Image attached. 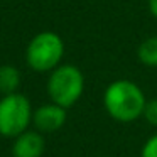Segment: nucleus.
<instances>
[{
  "label": "nucleus",
  "mask_w": 157,
  "mask_h": 157,
  "mask_svg": "<svg viewBox=\"0 0 157 157\" xmlns=\"http://www.w3.org/2000/svg\"><path fill=\"white\" fill-rule=\"evenodd\" d=\"M145 93L130 79H117L106 86L103 93V106L113 120L120 123H132L144 115Z\"/></svg>",
  "instance_id": "1"
},
{
  "label": "nucleus",
  "mask_w": 157,
  "mask_h": 157,
  "mask_svg": "<svg viewBox=\"0 0 157 157\" xmlns=\"http://www.w3.org/2000/svg\"><path fill=\"white\" fill-rule=\"evenodd\" d=\"M48 95L51 101L64 106L66 110L69 106L76 105L85 91V76L81 69L75 64H61L49 73L48 78Z\"/></svg>",
  "instance_id": "2"
},
{
  "label": "nucleus",
  "mask_w": 157,
  "mask_h": 157,
  "mask_svg": "<svg viewBox=\"0 0 157 157\" xmlns=\"http://www.w3.org/2000/svg\"><path fill=\"white\" fill-rule=\"evenodd\" d=\"M64 41L59 34L44 31L36 34L25 49V63L36 73H51L63 63Z\"/></svg>",
  "instance_id": "3"
},
{
  "label": "nucleus",
  "mask_w": 157,
  "mask_h": 157,
  "mask_svg": "<svg viewBox=\"0 0 157 157\" xmlns=\"http://www.w3.org/2000/svg\"><path fill=\"white\" fill-rule=\"evenodd\" d=\"M34 108L31 100L22 93L2 95L0 98V135L4 139H15L32 123Z\"/></svg>",
  "instance_id": "4"
},
{
  "label": "nucleus",
  "mask_w": 157,
  "mask_h": 157,
  "mask_svg": "<svg viewBox=\"0 0 157 157\" xmlns=\"http://www.w3.org/2000/svg\"><path fill=\"white\" fill-rule=\"evenodd\" d=\"M66 118H68V113H66L64 106L58 105L54 101H49L34 110L32 125L41 133H52L63 128V125L66 123Z\"/></svg>",
  "instance_id": "5"
},
{
  "label": "nucleus",
  "mask_w": 157,
  "mask_h": 157,
  "mask_svg": "<svg viewBox=\"0 0 157 157\" xmlns=\"http://www.w3.org/2000/svg\"><path fill=\"white\" fill-rule=\"evenodd\" d=\"M46 150L44 133L39 130H25L12 144V157H42Z\"/></svg>",
  "instance_id": "6"
},
{
  "label": "nucleus",
  "mask_w": 157,
  "mask_h": 157,
  "mask_svg": "<svg viewBox=\"0 0 157 157\" xmlns=\"http://www.w3.org/2000/svg\"><path fill=\"white\" fill-rule=\"evenodd\" d=\"M21 81H22V75L17 66H14V64L0 66V93L2 95L17 93Z\"/></svg>",
  "instance_id": "7"
},
{
  "label": "nucleus",
  "mask_w": 157,
  "mask_h": 157,
  "mask_svg": "<svg viewBox=\"0 0 157 157\" xmlns=\"http://www.w3.org/2000/svg\"><path fill=\"white\" fill-rule=\"evenodd\" d=\"M137 58L149 68H157V36L144 39L137 48Z\"/></svg>",
  "instance_id": "8"
},
{
  "label": "nucleus",
  "mask_w": 157,
  "mask_h": 157,
  "mask_svg": "<svg viewBox=\"0 0 157 157\" xmlns=\"http://www.w3.org/2000/svg\"><path fill=\"white\" fill-rule=\"evenodd\" d=\"M144 118L149 125L157 127V98L152 100H147L145 103V108H144Z\"/></svg>",
  "instance_id": "9"
},
{
  "label": "nucleus",
  "mask_w": 157,
  "mask_h": 157,
  "mask_svg": "<svg viewBox=\"0 0 157 157\" xmlns=\"http://www.w3.org/2000/svg\"><path fill=\"white\" fill-rule=\"evenodd\" d=\"M140 157H157V133L145 140L140 150Z\"/></svg>",
  "instance_id": "10"
},
{
  "label": "nucleus",
  "mask_w": 157,
  "mask_h": 157,
  "mask_svg": "<svg viewBox=\"0 0 157 157\" xmlns=\"http://www.w3.org/2000/svg\"><path fill=\"white\" fill-rule=\"evenodd\" d=\"M149 4V12L154 19H157V0H147Z\"/></svg>",
  "instance_id": "11"
}]
</instances>
